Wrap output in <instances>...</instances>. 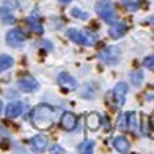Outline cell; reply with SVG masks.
Returning <instances> with one entry per match:
<instances>
[{"mask_svg":"<svg viewBox=\"0 0 154 154\" xmlns=\"http://www.w3.org/2000/svg\"><path fill=\"white\" fill-rule=\"evenodd\" d=\"M112 146H114L116 151H119V152H127L130 149V141L125 137H116L112 140Z\"/></svg>","mask_w":154,"mask_h":154,"instance_id":"13","label":"cell"},{"mask_svg":"<svg viewBox=\"0 0 154 154\" xmlns=\"http://www.w3.org/2000/svg\"><path fill=\"white\" fill-rule=\"evenodd\" d=\"M53 119H55V111L48 104L37 106L31 114V122L37 128H48L53 124Z\"/></svg>","mask_w":154,"mask_h":154,"instance_id":"1","label":"cell"},{"mask_svg":"<svg viewBox=\"0 0 154 154\" xmlns=\"http://www.w3.org/2000/svg\"><path fill=\"white\" fill-rule=\"evenodd\" d=\"M98 56L104 64L114 66V64H117V61L120 58V53H119V48H116V47H106L104 50L100 51Z\"/></svg>","mask_w":154,"mask_h":154,"instance_id":"4","label":"cell"},{"mask_svg":"<svg viewBox=\"0 0 154 154\" xmlns=\"http://www.w3.org/2000/svg\"><path fill=\"white\" fill-rule=\"evenodd\" d=\"M67 37L71 38L72 42L79 43V45H85V47H91L95 45V37L90 35L88 32H84V31H79V29H67Z\"/></svg>","mask_w":154,"mask_h":154,"instance_id":"3","label":"cell"},{"mask_svg":"<svg viewBox=\"0 0 154 154\" xmlns=\"http://www.w3.org/2000/svg\"><path fill=\"white\" fill-rule=\"evenodd\" d=\"M128 114L130 112H125L122 117H120V120H119V127L124 128V130H128Z\"/></svg>","mask_w":154,"mask_h":154,"instance_id":"21","label":"cell"},{"mask_svg":"<svg viewBox=\"0 0 154 154\" xmlns=\"http://www.w3.org/2000/svg\"><path fill=\"white\" fill-rule=\"evenodd\" d=\"M43 47H45V48H47V50H50V51L53 50V45H51V43H50V42H43Z\"/></svg>","mask_w":154,"mask_h":154,"instance_id":"24","label":"cell"},{"mask_svg":"<svg viewBox=\"0 0 154 154\" xmlns=\"http://www.w3.org/2000/svg\"><path fill=\"white\" fill-rule=\"evenodd\" d=\"M31 146H32L34 151H37V152L45 151L48 148V138L45 135H35V137L31 140Z\"/></svg>","mask_w":154,"mask_h":154,"instance_id":"11","label":"cell"},{"mask_svg":"<svg viewBox=\"0 0 154 154\" xmlns=\"http://www.w3.org/2000/svg\"><path fill=\"white\" fill-rule=\"evenodd\" d=\"M149 21H151V23H152V24H154V16H152V18H151V19H149Z\"/></svg>","mask_w":154,"mask_h":154,"instance_id":"29","label":"cell"},{"mask_svg":"<svg viewBox=\"0 0 154 154\" xmlns=\"http://www.w3.org/2000/svg\"><path fill=\"white\" fill-rule=\"evenodd\" d=\"M23 109H24V104L21 101H13V103H8L7 109H5V116H7L8 119H16L21 116Z\"/></svg>","mask_w":154,"mask_h":154,"instance_id":"10","label":"cell"},{"mask_svg":"<svg viewBox=\"0 0 154 154\" xmlns=\"http://www.w3.org/2000/svg\"><path fill=\"white\" fill-rule=\"evenodd\" d=\"M112 96H114V108L120 109L125 103V96H127V84L125 82L116 84L114 90H112Z\"/></svg>","mask_w":154,"mask_h":154,"instance_id":"5","label":"cell"},{"mask_svg":"<svg viewBox=\"0 0 154 154\" xmlns=\"http://www.w3.org/2000/svg\"><path fill=\"white\" fill-rule=\"evenodd\" d=\"M127 29H128V26L125 23H112L109 27V35L112 38H119L127 32Z\"/></svg>","mask_w":154,"mask_h":154,"instance_id":"12","label":"cell"},{"mask_svg":"<svg viewBox=\"0 0 154 154\" xmlns=\"http://www.w3.org/2000/svg\"><path fill=\"white\" fill-rule=\"evenodd\" d=\"M143 80H144V74H143L141 69H133L130 72V82H132L135 87H140L143 84Z\"/></svg>","mask_w":154,"mask_h":154,"instance_id":"15","label":"cell"},{"mask_svg":"<svg viewBox=\"0 0 154 154\" xmlns=\"http://www.w3.org/2000/svg\"><path fill=\"white\" fill-rule=\"evenodd\" d=\"M18 87L21 88L23 91H35L38 88V82L31 75H26V77H21L18 80Z\"/></svg>","mask_w":154,"mask_h":154,"instance_id":"9","label":"cell"},{"mask_svg":"<svg viewBox=\"0 0 154 154\" xmlns=\"http://www.w3.org/2000/svg\"><path fill=\"white\" fill-rule=\"evenodd\" d=\"M122 5L128 11H137L141 7V0H122Z\"/></svg>","mask_w":154,"mask_h":154,"instance_id":"18","label":"cell"},{"mask_svg":"<svg viewBox=\"0 0 154 154\" xmlns=\"http://www.w3.org/2000/svg\"><path fill=\"white\" fill-rule=\"evenodd\" d=\"M93 148H95V141H93V140H85L84 143H80L79 146H77L79 152H84V154H90L91 151H93Z\"/></svg>","mask_w":154,"mask_h":154,"instance_id":"17","label":"cell"},{"mask_svg":"<svg viewBox=\"0 0 154 154\" xmlns=\"http://www.w3.org/2000/svg\"><path fill=\"white\" fill-rule=\"evenodd\" d=\"M72 16H74V18H80V19H87V18H88V14H87V13H84V11H82V10H79V8H72Z\"/></svg>","mask_w":154,"mask_h":154,"instance_id":"22","label":"cell"},{"mask_svg":"<svg viewBox=\"0 0 154 154\" xmlns=\"http://www.w3.org/2000/svg\"><path fill=\"white\" fill-rule=\"evenodd\" d=\"M27 24L31 26V29L34 32H38V34H42L43 32V27H42V24L37 21L35 18H27Z\"/></svg>","mask_w":154,"mask_h":154,"instance_id":"19","label":"cell"},{"mask_svg":"<svg viewBox=\"0 0 154 154\" xmlns=\"http://www.w3.org/2000/svg\"><path fill=\"white\" fill-rule=\"evenodd\" d=\"M148 98H149V100H151V101H154V95H149V96H148Z\"/></svg>","mask_w":154,"mask_h":154,"instance_id":"27","label":"cell"},{"mask_svg":"<svg viewBox=\"0 0 154 154\" xmlns=\"http://www.w3.org/2000/svg\"><path fill=\"white\" fill-rule=\"evenodd\" d=\"M95 11L98 13V16L106 21L108 24H112L116 23V19H117V14H116V8L111 0H98L95 5Z\"/></svg>","mask_w":154,"mask_h":154,"instance_id":"2","label":"cell"},{"mask_svg":"<svg viewBox=\"0 0 154 154\" xmlns=\"http://www.w3.org/2000/svg\"><path fill=\"white\" fill-rule=\"evenodd\" d=\"M77 116L72 112H64L61 116V127L66 130V132H72L77 127Z\"/></svg>","mask_w":154,"mask_h":154,"instance_id":"8","label":"cell"},{"mask_svg":"<svg viewBox=\"0 0 154 154\" xmlns=\"http://www.w3.org/2000/svg\"><path fill=\"white\" fill-rule=\"evenodd\" d=\"M143 66L149 71H154V55H149L143 60Z\"/></svg>","mask_w":154,"mask_h":154,"instance_id":"20","label":"cell"},{"mask_svg":"<svg viewBox=\"0 0 154 154\" xmlns=\"http://www.w3.org/2000/svg\"><path fill=\"white\" fill-rule=\"evenodd\" d=\"M58 82H60V85H61L66 91H74V90L79 88L77 80H75L71 74H67V72H61V74L58 75Z\"/></svg>","mask_w":154,"mask_h":154,"instance_id":"7","label":"cell"},{"mask_svg":"<svg viewBox=\"0 0 154 154\" xmlns=\"http://www.w3.org/2000/svg\"><path fill=\"white\" fill-rule=\"evenodd\" d=\"M60 2H61V3H69L71 0H60Z\"/></svg>","mask_w":154,"mask_h":154,"instance_id":"26","label":"cell"},{"mask_svg":"<svg viewBox=\"0 0 154 154\" xmlns=\"http://www.w3.org/2000/svg\"><path fill=\"white\" fill-rule=\"evenodd\" d=\"M13 66V58L10 55H0V74Z\"/></svg>","mask_w":154,"mask_h":154,"instance_id":"16","label":"cell"},{"mask_svg":"<svg viewBox=\"0 0 154 154\" xmlns=\"http://www.w3.org/2000/svg\"><path fill=\"white\" fill-rule=\"evenodd\" d=\"M100 125H101V117L98 114L91 112V114L87 116V127H88L90 130H98Z\"/></svg>","mask_w":154,"mask_h":154,"instance_id":"14","label":"cell"},{"mask_svg":"<svg viewBox=\"0 0 154 154\" xmlns=\"http://www.w3.org/2000/svg\"><path fill=\"white\" fill-rule=\"evenodd\" d=\"M128 128L132 132H137V122H135V112L128 114Z\"/></svg>","mask_w":154,"mask_h":154,"instance_id":"23","label":"cell"},{"mask_svg":"<svg viewBox=\"0 0 154 154\" xmlns=\"http://www.w3.org/2000/svg\"><path fill=\"white\" fill-rule=\"evenodd\" d=\"M151 127L154 128V116H152V117H151Z\"/></svg>","mask_w":154,"mask_h":154,"instance_id":"25","label":"cell"},{"mask_svg":"<svg viewBox=\"0 0 154 154\" xmlns=\"http://www.w3.org/2000/svg\"><path fill=\"white\" fill-rule=\"evenodd\" d=\"M2 109H3V103L0 101V112H2Z\"/></svg>","mask_w":154,"mask_h":154,"instance_id":"28","label":"cell"},{"mask_svg":"<svg viewBox=\"0 0 154 154\" xmlns=\"http://www.w3.org/2000/svg\"><path fill=\"white\" fill-rule=\"evenodd\" d=\"M5 38H7V43L10 47L18 48L24 43V38L26 37H24V34L19 31V29H10V31L7 32V35H5Z\"/></svg>","mask_w":154,"mask_h":154,"instance_id":"6","label":"cell"}]
</instances>
